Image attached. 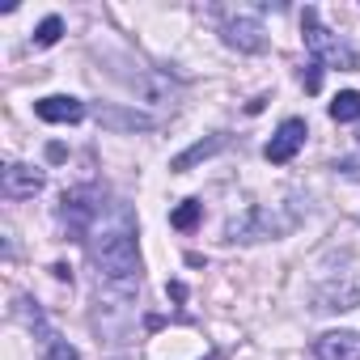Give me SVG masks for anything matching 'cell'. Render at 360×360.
Wrapping results in <instances>:
<instances>
[{
	"label": "cell",
	"instance_id": "cell-1",
	"mask_svg": "<svg viewBox=\"0 0 360 360\" xmlns=\"http://www.w3.org/2000/svg\"><path fill=\"white\" fill-rule=\"evenodd\" d=\"M89 263L98 271V284L110 288H140V250H136V217L123 200H106L94 229H89Z\"/></svg>",
	"mask_w": 360,
	"mask_h": 360
},
{
	"label": "cell",
	"instance_id": "cell-2",
	"mask_svg": "<svg viewBox=\"0 0 360 360\" xmlns=\"http://www.w3.org/2000/svg\"><path fill=\"white\" fill-rule=\"evenodd\" d=\"M131 301H136V292H127V288H110V284H98V305H94V330H98V343H127V339H131V326H136Z\"/></svg>",
	"mask_w": 360,
	"mask_h": 360
},
{
	"label": "cell",
	"instance_id": "cell-3",
	"mask_svg": "<svg viewBox=\"0 0 360 360\" xmlns=\"http://www.w3.org/2000/svg\"><path fill=\"white\" fill-rule=\"evenodd\" d=\"M301 39H305V51L314 64L322 68H343V72H360V51H352L339 34H330L322 22H318V9H305L301 13Z\"/></svg>",
	"mask_w": 360,
	"mask_h": 360
},
{
	"label": "cell",
	"instance_id": "cell-4",
	"mask_svg": "<svg viewBox=\"0 0 360 360\" xmlns=\"http://www.w3.org/2000/svg\"><path fill=\"white\" fill-rule=\"evenodd\" d=\"M102 204H106V200H102L98 187H77V191H68V195L60 200V221H64L68 242H89V229H94Z\"/></svg>",
	"mask_w": 360,
	"mask_h": 360
},
{
	"label": "cell",
	"instance_id": "cell-5",
	"mask_svg": "<svg viewBox=\"0 0 360 360\" xmlns=\"http://www.w3.org/2000/svg\"><path fill=\"white\" fill-rule=\"evenodd\" d=\"M297 225V217H276L271 208H246L242 217H229L225 238L229 242H263V238H280Z\"/></svg>",
	"mask_w": 360,
	"mask_h": 360
},
{
	"label": "cell",
	"instance_id": "cell-6",
	"mask_svg": "<svg viewBox=\"0 0 360 360\" xmlns=\"http://www.w3.org/2000/svg\"><path fill=\"white\" fill-rule=\"evenodd\" d=\"M221 39H225L233 51H246V56H259V51L267 47V30H263L259 18H250V13H233V18H225Z\"/></svg>",
	"mask_w": 360,
	"mask_h": 360
},
{
	"label": "cell",
	"instance_id": "cell-7",
	"mask_svg": "<svg viewBox=\"0 0 360 360\" xmlns=\"http://www.w3.org/2000/svg\"><path fill=\"white\" fill-rule=\"evenodd\" d=\"M305 136H309V127H305V119H284L280 127H276V136L267 140V148H263V157L271 161V165H288L301 148H305Z\"/></svg>",
	"mask_w": 360,
	"mask_h": 360
},
{
	"label": "cell",
	"instance_id": "cell-8",
	"mask_svg": "<svg viewBox=\"0 0 360 360\" xmlns=\"http://www.w3.org/2000/svg\"><path fill=\"white\" fill-rule=\"evenodd\" d=\"M43 191V174L34 165H22V161H9L0 169V195L5 200H34Z\"/></svg>",
	"mask_w": 360,
	"mask_h": 360
},
{
	"label": "cell",
	"instance_id": "cell-9",
	"mask_svg": "<svg viewBox=\"0 0 360 360\" xmlns=\"http://www.w3.org/2000/svg\"><path fill=\"white\" fill-rule=\"evenodd\" d=\"M34 115L43 123H81L85 119V102L72 98V94H47L34 102Z\"/></svg>",
	"mask_w": 360,
	"mask_h": 360
},
{
	"label": "cell",
	"instance_id": "cell-10",
	"mask_svg": "<svg viewBox=\"0 0 360 360\" xmlns=\"http://www.w3.org/2000/svg\"><path fill=\"white\" fill-rule=\"evenodd\" d=\"M318 360H360V330H326L314 339Z\"/></svg>",
	"mask_w": 360,
	"mask_h": 360
},
{
	"label": "cell",
	"instance_id": "cell-11",
	"mask_svg": "<svg viewBox=\"0 0 360 360\" xmlns=\"http://www.w3.org/2000/svg\"><path fill=\"white\" fill-rule=\"evenodd\" d=\"M94 119L106 127V131H153L157 119L144 115V110H123V106H98Z\"/></svg>",
	"mask_w": 360,
	"mask_h": 360
},
{
	"label": "cell",
	"instance_id": "cell-12",
	"mask_svg": "<svg viewBox=\"0 0 360 360\" xmlns=\"http://www.w3.org/2000/svg\"><path fill=\"white\" fill-rule=\"evenodd\" d=\"M131 89H136V98H144V102H153V106H174V102H178V85H174L169 77H161V72H140V77H131Z\"/></svg>",
	"mask_w": 360,
	"mask_h": 360
},
{
	"label": "cell",
	"instance_id": "cell-13",
	"mask_svg": "<svg viewBox=\"0 0 360 360\" xmlns=\"http://www.w3.org/2000/svg\"><path fill=\"white\" fill-rule=\"evenodd\" d=\"M229 148V131H217V136H208V140H195L187 153H178L174 161H169V169L174 174H187V169H195L200 161H208V157H217V153H225Z\"/></svg>",
	"mask_w": 360,
	"mask_h": 360
},
{
	"label": "cell",
	"instance_id": "cell-14",
	"mask_svg": "<svg viewBox=\"0 0 360 360\" xmlns=\"http://www.w3.org/2000/svg\"><path fill=\"white\" fill-rule=\"evenodd\" d=\"M326 115H330L335 123H360V89H343V94H335L330 106H326Z\"/></svg>",
	"mask_w": 360,
	"mask_h": 360
},
{
	"label": "cell",
	"instance_id": "cell-15",
	"mask_svg": "<svg viewBox=\"0 0 360 360\" xmlns=\"http://www.w3.org/2000/svg\"><path fill=\"white\" fill-rule=\"evenodd\" d=\"M200 217H204V204H200V200H183V204L169 212V225H174L178 233H191V229L200 225Z\"/></svg>",
	"mask_w": 360,
	"mask_h": 360
},
{
	"label": "cell",
	"instance_id": "cell-16",
	"mask_svg": "<svg viewBox=\"0 0 360 360\" xmlns=\"http://www.w3.org/2000/svg\"><path fill=\"white\" fill-rule=\"evenodd\" d=\"M60 34H64V18H56V13H51V18H43V22H39V30H34V39H30V43H34V47H56V43H60Z\"/></svg>",
	"mask_w": 360,
	"mask_h": 360
},
{
	"label": "cell",
	"instance_id": "cell-17",
	"mask_svg": "<svg viewBox=\"0 0 360 360\" xmlns=\"http://www.w3.org/2000/svg\"><path fill=\"white\" fill-rule=\"evenodd\" d=\"M43 360H81V352L72 347V343H64V339H56L51 347H47V356Z\"/></svg>",
	"mask_w": 360,
	"mask_h": 360
},
{
	"label": "cell",
	"instance_id": "cell-18",
	"mask_svg": "<svg viewBox=\"0 0 360 360\" xmlns=\"http://www.w3.org/2000/svg\"><path fill=\"white\" fill-rule=\"evenodd\" d=\"M301 85H305V94H318L322 89V64L309 60V72H301Z\"/></svg>",
	"mask_w": 360,
	"mask_h": 360
},
{
	"label": "cell",
	"instance_id": "cell-19",
	"mask_svg": "<svg viewBox=\"0 0 360 360\" xmlns=\"http://www.w3.org/2000/svg\"><path fill=\"white\" fill-rule=\"evenodd\" d=\"M335 169H343V174H360V161H356V157H343Z\"/></svg>",
	"mask_w": 360,
	"mask_h": 360
},
{
	"label": "cell",
	"instance_id": "cell-20",
	"mask_svg": "<svg viewBox=\"0 0 360 360\" xmlns=\"http://www.w3.org/2000/svg\"><path fill=\"white\" fill-rule=\"evenodd\" d=\"M165 292H169V297H174V301H187V284H178V280H174V284H169V288H165Z\"/></svg>",
	"mask_w": 360,
	"mask_h": 360
},
{
	"label": "cell",
	"instance_id": "cell-21",
	"mask_svg": "<svg viewBox=\"0 0 360 360\" xmlns=\"http://www.w3.org/2000/svg\"><path fill=\"white\" fill-rule=\"evenodd\" d=\"M356 140H360V131H356Z\"/></svg>",
	"mask_w": 360,
	"mask_h": 360
}]
</instances>
